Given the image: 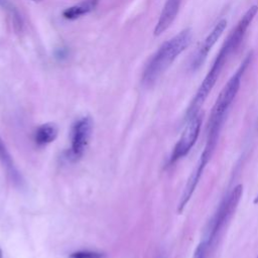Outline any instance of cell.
Returning <instances> with one entry per match:
<instances>
[{
    "label": "cell",
    "mask_w": 258,
    "mask_h": 258,
    "mask_svg": "<svg viewBox=\"0 0 258 258\" xmlns=\"http://www.w3.org/2000/svg\"><path fill=\"white\" fill-rule=\"evenodd\" d=\"M69 258H107L106 254L99 251L92 250H79L71 253Z\"/></svg>",
    "instance_id": "7c38bea8"
},
{
    "label": "cell",
    "mask_w": 258,
    "mask_h": 258,
    "mask_svg": "<svg viewBox=\"0 0 258 258\" xmlns=\"http://www.w3.org/2000/svg\"><path fill=\"white\" fill-rule=\"evenodd\" d=\"M98 3H99V0L83 1L77 5H74V6H71L67 9H64L62 12V16L70 20L77 19V18L81 17L82 15H85V14L91 12L92 10H94L96 8V6L98 5Z\"/></svg>",
    "instance_id": "30bf717a"
},
{
    "label": "cell",
    "mask_w": 258,
    "mask_h": 258,
    "mask_svg": "<svg viewBox=\"0 0 258 258\" xmlns=\"http://www.w3.org/2000/svg\"><path fill=\"white\" fill-rule=\"evenodd\" d=\"M256 258H258V255H257V257H256Z\"/></svg>",
    "instance_id": "9a60e30c"
},
{
    "label": "cell",
    "mask_w": 258,
    "mask_h": 258,
    "mask_svg": "<svg viewBox=\"0 0 258 258\" xmlns=\"http://www.w3.org/2000/svg\"><path fill=\"white\" fill-rule=\"evenodd\" d=\"M251 59H252V52L246 55V57L243 59V61L241 62L237 71L234 73V75L231 77V79L222 89L221 93L219 94L213 106V109L208 121V130H221L223 126V122L225 120V116L239 92L242 77L246 69L250 64Z\"/></svg>",
    "instance_id": "3957f363"
},
{
    "label": "cell",
    "mask_w": 258,
    "mask_h": 258,
    "mask_svg": "<svg viewBox=\"0 0 258 258\" xmlns=\"http://www.w3.org/2000/svg\"><path fill=\"white\" fill-rule=\"evenodd\" d=\"M33 1H40V0H33Z\"/></svg>",
    "instance_id": "5bb4252c"
},
{
    "label": "cell",
    "mask_w": 258,
    "mask_h": 258,
    "mask_svg": "<svg viewBox=\"0 0 258 258\" xmlns=\"http://www.w3.org/2000/svg\"><path fill=\"white\" fill-rule=\"evenodd\" d=\"M2 257V252H1V250H0V258Z\"/></svg>",
    "instance_id": "4fadbf2b"
},
{
    "label": "cell",
    "mask_w": 258,
    "mask_h": 258,
    "mask_svg": "<svg viewBox=\"0 0 258 258\" xmlns=\"http://www.w3.org/2000/svg\"><path fill=\"white\" fill-rule=\"evenodd\" d=\"M57 136V128L52 123L42 124L34 132V141L39 146H44L52 141Z\"/></svg>",
    "instance_id": "9c48e42d"
},
{
    "label": "cell",
    "mask_w": 258,
    "mask_h": 258,
    "mask_svg": "<svg viewBox=\"0 0 258 258\" xmlns=\"http://www.w3.org/2000/svg\"><path fill=\"white\" fill-rule=\"evenodd\" d=\"M0 163L2 167L4 168L7 176L10 178V180L16 184V185H21L22 183V177L17 169L9 151L7 150V147L5 143L3 142L2 138L0 137Z\"/></svg>",
    "instance_id": "ba28073f"
},
{
    "label": "cell",
    "mask_w": 258,
    "mask_h": 258,
    "mask_svg": "<svg viewBox=\"0 0 258 258\" xmlns=\"http://www.w3.org/2000/svg\"><path fill=\"white\" fill-rule=\"evenodd\" d=\"M93 130V120L89 116L78 119L71 131V150L70 158L72 160L80 159L86 151Z\"/></svg>",
    "instance_id": "5b68a950"
},
{
    "label": "cell",
    "mask_w": 258,
    "mask_h": 258,
    "mask_svg": "<svg viewBox=\"0 0 258 258\" xmlns=\"http://www.w3.org/2000/svg\"><path fill=\"white\" fill-rule=\"evenodd\" d=\"M241 42H242V40L239 39L235 34H233L232 32L229 34L228 38L223 43L220 51L218 52V54L213 62L212 68L208 72L207 76L205 77L204 81L202 82L201 86L199 87L195 97L192 98V100L186 110L185 119L200 113L201 107L204 105L209 94L211 93L214 86L216 85V83L220 77V74L222 72V69L224 68L229 55L239 47Z\"/></svg>",
    "instance_id": "7a4b0ae2"
},
{
    "label": "cell",
    "mask_w": 258,
    "mask_h": 258,
    "mask_svg": "<svg viewBox=\"0 0 258 258\" xmlns=\"http://www.w3.org/2000/svg\"><path fill=\"white\" fill-rule=\"evenodd\" d=\"M180 3L181 0H166L154 28V35H160L171 25L178 13Z\"/></svg>",
    "instance_id": "52a82bcc"
},
{
    "label": "cell",
    "mask_w": 258,
    "mask_h": 258,
    "mask_svg": "<svg viewBox=\"0 0 258 258\" xmlns=\"http://www.w3.org/2000/svg\"><path fill=\"white\" fill-rule=\"evenodd\" d=\"M192 39V31L185 28L165 41L151 56L147 62L142 76V82L146 86H151L170 67L173 60L187 48Z\"/></svg>",
    "instance_id": "6da1fadb"
},
{
    "label": "cell",
    "mask_w": 258,
    "mask_h": 258,
    "mask_svg": "<svg viewBox=\"0 0 258 258\" xmlns=\"http://www.w3.org/2000/svg\"><path fill=\"white\" fill-rule=\"evenodd\" d=\"M227 27V20L221 19L211 30V32L207 35V37L204 39V41L199 46L198 50L196 51L195 55L192 56L191 62H190V69L196 71L198 70L206 60L209 52L211 51L212 47L216 44L218 39L223 34L224 30Z\"/></svg>",
    "instance_id": "8992f818"
},
{
    "label": "cell",
    "mask_w": 258,
    "mask_h": 258,
    "mask_svg": "<svg viewBox=\"0 0 258 258\" xmlns=\"http://www.w3.org/2000/svg\"><path fill=\"white\" fill-rule=\"evenodd\" d=\"M202 117L200 113L186 119V124L169 156V164H172L187 155L200 135Z\"/></svg>",
    "instance_id": "277c9868"
},
{
    "label": "cell",
    "mask_w": 258,
    "mask_h": 258,
    "mask_svg": "<svg viewBox=\"0 0 258 258\" xmlns=\"http://www.w3.org/2000/svg\"><path fill=\"white\" fill-rule=\"evenodd\" d=\"M213 246L214 244L212 242H210L207 238L203 237L198 247L196 248V251L194 252L192 258H208L209 252L211 251Z\"/></svg>",
    "instance_id": "8fae6325"
}]
</instances>
